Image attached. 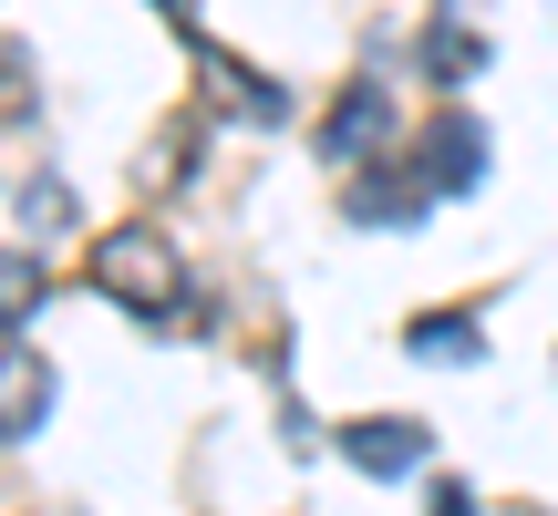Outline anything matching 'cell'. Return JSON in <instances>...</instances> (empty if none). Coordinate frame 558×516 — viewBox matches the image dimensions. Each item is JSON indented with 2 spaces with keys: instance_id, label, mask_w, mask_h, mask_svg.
<instances>
[{
  "instance_id": "obj_1",
  "label": "cell",
  "mask_w": 558,
  "mask_h": 516,
  "mask_svg": "<svg viewBox=\"0 0 558 516\" xmlns=\"http://www.w3.org/2000/svg\"><path fill=\"white\" fill-rule=\"evenodd\" d=\"M83 269H94V290L114 299V310H145V320H166L186 299V258H177V238H166V228H104L94 238V258H83Z\"/></svg>"
},
{
  "instance_id": "obj_2",
  "label": "cell",
  "mask_w": 558,
  "mask_h": 516,
  "mask_svg": "<svg viewBox=\"0 0 558 516\" xmlns=\"http://www.w3.org/2000/svg\"><path fill=\"white\" fill-rule=\"evenodd\" d=\"M383 145H393V94L373 73H352L331 94V114H320V165H373Z\"/></svg>"
},
{
  "instance_id": "obj_3",
  "label": "cell",
  "mask_w": 558,
  "mask_h": 516,
  "mask_svg": "<svg viewBox=\"0 0 558 516\" xmlns=\"http://www.w3.org/2000/svg\"><path fill=\"white\" fill-rule=\"evenodd\" d=\"M331 444H341V465H352V476H373V486H403L424 455H435V434H424V423H403V414H362V423H341Z\"/></svg>"
},
{
  "instance_id": "obj_4",
  "label": "cell",
  "mask_w": 558,
  "mask_h": 516,
  "mask_svg": "<svg viewBox=\"0 0 558 516\" xmlns=\"http://www.w3.org/2000/svg\"><path fill=\"white\" fill-rule=\"evenodd\" d=\"M414 176H424V197H465L486 176V124L476 114H435L424 145H414Z\"/></svg>"
},
{
  "instance_id": "obj_5",
  "label": "cell",
  "mask_w": 558,
  "mask_h": 516,
  "mask_svg": "<svg viewBox=\"0 0 558 516\" xmlns=\"http://www.w3.org/2000/svg\"><path fill=\"white\" fill-rule=\"evenodd\" d=\"M52 423V361L32 341H0V444H32Z\"/></svg>"
},
{
  "instance_id": "obj_6",
  "label": "cell",
  "mask_w": 558,
  "mask_h": 516,
  "mask_svg": "<svg viewBox=\"0 0 558 516\" xmlns=\"http://www.w3.org/2000/svg\"><path fill=\"white\" fill-rule=\"evenodd\" d=\"M465 11H476V0H445V11L424 21V52H414V62H424V83H476L486 62H497V41H486Z\"/></svg>"
},
{
  "instance_id": "obj_7",
  "label": "cell",
  "mask_w": 558,
  "mask_h": 516,
  "mask_svg": "<svg viewBox=\"0 0 558 516\" xmlns=\"http://www.w3.org/2000/svg\"><path fill=\"white\" fill-rule=\"evenodd\" d=\"M186 52H197L207 94H218V103H228V114H239V124H279V114H290V94H279L269 73H248V62H228V52H218V41H207V32H186Z\"/></svg>"
},
{
  "instance_id": "obj_8",
  "label": "cell",
  "mask_w": 558,
  "mask_h": 516,
  "mask_svg": "<svg viewBox=\"0 0 558 516\" xmlns=\"http://www.w3.org/2000/svg\"><path fill=\"white\" fill-rule=\"evenodd\" d=\"M403 352H414V361H445V372H465V361L486 352V331H476V310H414V320H403Z\"/></svg>"
},
{
  "instance_id": "obj_9",
  "label": "cell",
  "mask_w": 558,
  "mask_h": 516,
  "mask_svg": "<svg viewBox=\"0 0 558 516\" xmlns=\"http://www.w3.org/2000/svg\"><path fill=\"white\" fill-rule=\"evenodd\" d=\"M341 218H352V228H414L424 197H414V186H393V176H362L352 197H341Z\"/></svg>"
},
{
  "instance_id": "obj_10",
  "label": "cell",
  "mask_w": 558,
  "mask_h": 516,
  "mask_svg": "<svg viewBox=\"0 0 558 516\" xmlns=\"http://www.w3.org/2000/svg\"><path fill=\"white\" fill-rule=\"evenodd\" d=\"M32 310H41V258H0V331H21Z\"/></svg>"
},
{
  "instance_id": "obj_11",
  "label": "cell",
  "mask_w": 558,
  "mask_h": 516,
  "mask_svg": "<svg viewBox=\"0 0 558 516\" xmlns=\"http://www.w3.org/2000/svg\"><path fill=\"white\" fill-rule=\"evenodd\" d=\"M21 218H32V238H62V228H73V197H62V176H32V186H21Z\"/></svg>"
},
{
  "instance_id": "obj_12",
  "label": "cell",
  "mask_w": 558,
  "mask_h": 516,
  "mask_svg": "<svg viewBox=\"0 0 558 516\" xmlns=\"http://www.w3.org/2000/svg\"><path fill=\"white\" fill-rule=\"evenodd\" d=\"M435 516H476V496L465 486H435Z\"/></svg>"
},
{
  "instance_id": "obj_13",
  "label": "cell",
  "mask_w": 558,
  "mask_h": 516,
  "mask_svg": "<svg viewBox=\"0 0 558 516\" xmlns=\"http://www.w3.org/2000/svg\"><path fill=\"white\" fill-rule=\"evenodd\" d=\"M156 11H177V21H186V0H156Z\"/></svg>"
}]
</instances>
